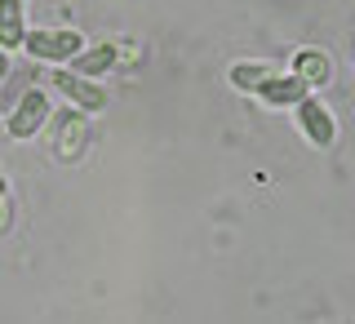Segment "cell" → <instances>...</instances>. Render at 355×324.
I'll use <instances>...</instances> for the list:
<instances>
[{"label":"cell","instance_id":"cell-1","mask_svg":"<svg viewBox=\"0 0 355 324\" xmlns=\"http://www.w3.org/2000/svg\"><path fill=\"white\" fill-rule=\"evenodd\" d=\"M22 49L36 62H71L85 49V36L76 27H36L22 36Z\"/></svg>","mask_w":355,"mask_h":324},{"label":"cell","instance_id":"cell-2","mask_svg":"<svg viewBox=\"0 0 355 324\" xmlns=\"http://www.w3.org/2000/svg\"><path fill=\"white\" fill-rule=\"evenodd\" d=\"M44 125H49V94H44V89H27V94L18 98V107L9 111L5 133L14 142H31Z\"/></svg>","mask_w":355,"mask_h":324},{"label":"cell","instance_id":"cell-3","mask_svg":"<svg viewBox=\"0 0 355 324\" xmlns=\"http://www.w3.org/2000/svg\"><path fill=\"white\" fill-rule=\"evenodd\" d=\"M293 120H297V129H302V138L311 142V147H333V142H338L333 111L320 103L315 94H306V98H297V103H293Z\"/></svg>","mask_w":355,"mask_h":324},{"label":"cell","instance_id":"cell-4","mask_svg":"<svg viewBox=\"0 0 355 324\" xmlns=\"http://www.w3.org/2000/svg\"><path fill=\"white\" fill-rule=\"evenodd\" d=\"M49 85L62 89L67 103H76V111H85V116H94V111H107V89L98 80H89V76H76V71H49Z\"/></svg>","mask_w":355,"mask_h":324},{"label":"cell","instance_id":"cell-5","mask_svg":"<svg viewBox=\"0 0 355 324\" xmlns=\"http://www.w3.org/2000/svg\"><path fill=\"white\" fill-rule=\"evenodd\" d=\"M293 76L311 89V94H315V89H324V85L333 80V62H329V53H324V49H315V44L297 49V53H293Z\"/></svg>","mask_w":355,"mask_h":324},{"label":"cell","instance_id":"cell-6","mask_svg":"<svg viewBox=\"0 0 355 324\" xmlns=\"http://www.w3.org/2000/svg\"><path fill=\"white\" fill-rule=\"evenodd\" d=\"M306 94H311V89H306L302 80H297L293 71H288V76L271 71V76H266V80L258 85V94H253V98H262L266 107H293L297 98H306Z\"/></svg>","mask_w":355,"mask_h":324},{"label":"cell","instance_id":"cell-7","mask_svg":"<svg viewBox=\"0 0 355 324\" xmlns=\"http://www.w3.org/2000/svg\"><path fill=\"white\" fill-rule=\"evenodd\" d=\"M116 62H120V49L103 40V44H85V49L71 58V71H76V76H89V80H98V76L111 71Z\"/></svg>","mask_w":355,"mask_h":324},{"label":"cell","instance_id":"cell-8","mask_svg":"<svg viewBox=\"0 0 355 324\" xmlns=\"http://www.w3.org/2000/svg\"><path fill=\"white\" fill-rule=\"evenodd\" d=\"M22 36H27V9H22V0H0V49L5 53L22 49Z\"/></svg>","mask_w":355,"mask_h":324},{"label":"cell","instance_id":"cell-9","mask_svg":"<svg viewBox=\"0 0 355 324\" xmlns=\"http://www.w3.org/2000/svg\"><path fill=\"white\" fill-rule=\"evenodd\" d=\"M85 133H89L85 116H80V111H67V116H62V133H58V142H53V155H58V160H76L80 147H85Z\"/></svg>","mask_w":355,"mask_h":324},{"label":"cell","instance_id":"cell-10","mask_svg":"<svg viewBox=\"0 0 355 324\" xmlns=\"http://www.w3.org/2000/svg\"><path fill=\"white\" fill-rule=\"evenodd\" d=\"M271 76V67L266 62H236L227 71V80H231V89H240V94H258V85Z\"/></svg>","mask_w":355,"mask_h":324},{"label":"cell","instance_id":"cell-11","mask_svg":"<svg viewBox=\"0 0 355 324\" xmlns=\"http://www.w3.org/2000/svg\"><path fill=\"white\" fill-rule=\"evenodd\" d=\"M5 71H9V53L0 49V80H5Z\"/></svg>","mask_w":355,"mask_h":324},{"label":"cell","instance_id":"cell-12","mask_svg":"<svg viewBox=\"0 0 355 324\" xmlns=\"http://www.w3.org/2000/svg\"><path fill=\"white\" fill-rule=\"evenodd\" d=\"M5 196H9V178L0 173V200H5Z\"/></svg>","mask_w":355,"mask_h":324}]
</instances>
